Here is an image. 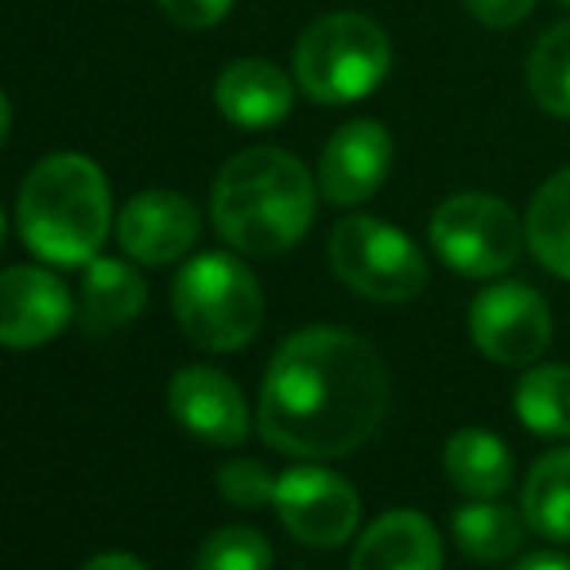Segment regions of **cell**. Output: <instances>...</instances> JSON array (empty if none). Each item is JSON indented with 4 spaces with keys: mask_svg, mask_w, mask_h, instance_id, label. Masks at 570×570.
I'll return each instance as SVG.
<instances>
[{
    "mask_svg": "<svg viewBox=\"0 0 570 570\" xmlns=\"http://www.w3.org/2000/svg\"><path fill=\"white\" fill-rule=\"evenodd\" d=\"M389 407L381 353L338 326L292 334L261 384V439L295 458H342L373 439Z\"/></svg>",
    "mask_w": 570,
    "mask_h": 570,
    "instance_id": "1",
    "label": "cell"
},
{
    "mask_svg": "<svg viewBox=\"0 0 570 570\" xmlns=\"http://www.w3.org/2000/svg\"><path fill=\"white\" fill-rule=\"evenodd\" d=\"M315 222V179L284 148H248L214 183V226L237 253L279 256Z\"/></svg>",
    "mask_w": 570,
    "mask_h": 570,
    "instance_id": "2",
    "label": "cell"
},
{
    "mask_svg": "<svg viewBox=\"0 0 570 570\" xmlns=\"http://www.w3.org/2000/svg\"><path fill=\"white\" fill-rule=\"evenodd\" d=\"M20 237L39 261L62 264H90L101 253L114 222L106 175L94 159L78 151L39 159L28 171L16 203Z\"/></svg>",
    "mask_w": 570,
    "mask_h": 570,
    "instance_id": "3",
    "label": "cell"
},
{
    "mask_svg": "<svg viewBox=\"0 0 570 570\" xmlns=\"http://www.w3.org/2000/svg\"><path fill=\"white\" fill-rule=\"evenodd\" d=\"M171 307L183 334L210 353H233L256 338L264 295L256 276L229 253H203L179 268Z\"/></svg>",
    "mask_w": 570,
    "mask_h": 570,
    "instance_id": "4",
    "label": "cell"
},
{
    "mask_svg": "<svg viewBox=\"0 0 570 570\" xmlns=\"http://www.w3.org/2000/svg\"><path fill=\"white\" fill-rule=\"evenodd\" d=\"M389 36L361 12H334L315 20L295 43V78L303 94L323 106H350L389 78Z\"/></svg>",
    "mask_w": 570,
    "mask_h": 570,
    "instance_id": "5",
    "label": "cell"
},
{
    "mask_svg": "<svg viewBox=\"0 0 570 570\" xmlns=\"http://www.w3.org/2000/svg\"><path fill=\"white\" fill-rule=\"evenodd\" d=\"M331 268L350 292L373 303H407L428 287V261L396 226L345 218L331 233Z\"/></svg>",
    "mask_w": 570,
    "mask_h": 570,
    "instance_id": "6",
    "label": "cell"
},
{
    "mask_svg": "<svg viewBox=\"0 0 570 570\" xmlns=\"http://www.w3.org/2000/svg\"><path fill=\"white\" fill-rule=\"evenodd\" d=\"M431 245L458 276L493 279L517 264L524 245V222L501 198L462 190L431 214Z\"/></svg>",
    "mask_w": 570,
    "mask_h": 570,
    "instance_id": "7",
    "label": "cell"
},
{
    "mask_svg": "<svg viewBox=\"0 0 570 570\" xmlns=\"http://www.w3.org/2000/svg\"><path fill=\"white\" fill-rule=\"evenodd\" d=\"M470 338L497 365H535L551 342V311L535 287L493 284L470 303Z\"/></svg>",
    "mask_w": 570,
    "mask_h": 570,
    "instance_id": "8",
    "label": "cell"
},
{
    "mask_svg": "<svg viewBox=\"0 0 570 570\" xmlns=\"http://www.w3.org/2000/svg\"><path fill=\"white\" fill-rule=\"evenodd\" d=\"M276 517L307 548H338L353 535L361 501L353 485L323 465H292L276 478Z\"/></svg>",
    "mask_w": 570,
    "mask_h": 570,
    "instance_id": "9",
    "label": "cell"
},
{
    "mask_svg": "<svg viewBox=\"0 0 570 570\" xmlns=\"http://www.w3.org/2000/svg\"><path fill=\"white\" fill-rule=\"evenodd\" d=\"M167 412L183 431L214 446H237L248 439V404L226 373L190 365L167 381Z\"/></svg>",
    "mask_w": 570,
    "mask_h": 570,
    "instance_id": "10",
    "label": "cell"
},
{
    "mask_svg": "<svg viewBox=\"0 0 570 570\" xmlns=\"http://www.w3.org/2000/svg\"><path fill=\"white\" fill-rule=\"evenodd\" d=\"M75 315L67 284L47 268H4L0 272V345L31 350L59 338Z\"/></svg>",
    "mask_w": 570,
    "mask_h": 570,
    "instance_id": "11",
    "label": "cell"
},
{
    "mask_svg": "<svg viewBox=\"0 0 570 570\" xmlns=\"http://www.w3.org/2000/svg\"><path fill=\"white\" fill-rule=\"evenodd\" d=\"M198 229L203 222H198L195 203L175 190H144V195L128 198L117 218L120 248L151 268L187 256L198 240Z\"/></svg>",
    "mask_w": 570,
    "mask_h": 570,
    "instance_id": "12",
    "label": "cell"
},
{
    "mask_svg": "<svg viewBox=\"0 0 570 570\" xmlns=\"http://www.w3.org/2000/svg\"><path fill=\"white\" fill-rule=\"evenodd\" d=\"M392 167V136L376 120H350L331 136L318 164V190L334 206H357L381 190Z\"/></svg>",
    "mask_w": 570,
    "mask_h": 570,
    "instance_id": "13",
    "label": "cell"
},
{
    "mask_svg": "<svg viewBox=\"0 0 570 570\" xmlns=\"http://www.w3.org/2000/svg\"><path fill=\"white\" fill-rule=\"evenodd\" d=\"M350 570H443V543L423 512L392 509L365 528Z\"/></svg>",
    "mask_w": 570,
    "mask_h": 570,
    "instance_id": "14",
    "label": "cell"
},
{
    "mask_svg": "<svg viewBox=\"0 0 570 570\" xmlns=\"http://www.w3.org/2000/svg\"><path fill=\"white\" fill-rule=\"evenodd\" d=\"M222 117L237 128H272L292 114L295 90L287 75L268 59H237L214 82Z\"/></svg>",
    "mask_w": 570,
    "mask_h": 570,
    "instance_id": "15",
    "label": "cell"
},
{
    "mask_svg": "<svg viewBox=\"0 0 570 570\" xmlns=\"http://www.w3.org/2000/svg\"><path fill=\"white\" fill-rule=\"evenodd\" d=\"M144 303H148V284L132 264L114 261V256H94L86 264L78 315L90 334L106 338V334L128 326L144 311Z\"/></svg>",
    "mask_w": 570,
    "mask_h": 570,
    "instance_id": "16",
    "label": "cell"
},
{
    "mask_svg": "<svg viewBox=\"0 0 570 570\" xmlns=\"http://www.w3.org/2000/svg\"><path fill=\"white\" fill-rule=\"evenodd\" d=\"M443 470L458 493L473 501H493L512 481V454L493 431L462 428L443 451Z\"/></svg>",
    "mask_w": 570,
    "mask_h": 570,
    "instance_id": "17",
    "label": "cell"
},
{
    "mask_svg": "<svg viewBox=\"0 0 570 570\" xmlns=\"http://www.w3.org/2000/svg\"><path fill=\"white\" fill-rule=\"evenodd\" d=\"M524 240L551 276L570 279V167L535 190L524 218Z\"/></svg>",
    "mask_w": 570,
    "mask_h": 570,
    "instance_id": "18",
    "label": "cell"
},
{
    "mask_svg": "<svg viewBox=\"0 0 570 570\" xmlns=\"http://www.w3.org/2000/svg\"><path fill=\"white\" fill-rule=\"evenodd\" d=\"M454 543L473 563H504L524 548V520L497 501H473L454 512Z\"/></svg>",
    "mask_w": 570,
    "mask_h": 570,
    "instance_id": "19",
    "label": "cell"
},
{
    "mask_svg": "<svg viewBox=\"0 0 570 570\" xmlns=\"http://www.w3.org/2000/svg\"><path fill=\"white\" fill-rule=\"evenodd\" d=\"M524 520L548 540L570 543V451H551L532 465L524 485Z\"/></svg>",
    "mask_w": 570,
    "mask_h": 570,
    "instance_id": "20",
    "label": "cell"
},
{
    "mask_svg": "<svg viewBox=\"0 0 570 570\" xmlns=\"http://www.w3.org/2000/svg\"><path fill=\"white\" fill-rule=\"evenodd\" d=\"M517 415L528 431L570 439V365H532L517 384Z\"/></svg>",
    "mask_w": 570,
    "mask_h": 570,
    "instance_id": "21",
    "label": "cell"
},
{
    "mask_svg": "<svg viewBox=\"0 0 570 570\" xmlns=\"http://www.w3.org/2000/svg\"><path fill=\"white\" fill-rule=\"evenodd\" d=\"M528 94L551 117H570V23H556L528 55Z\"/></svg>",
    "mask_w": 570,
    "mask_h": 570,
    "instance_id": "22",
    "label": "cell"
},
{
    "mask_svg": "<svg viewBox=\"0 0 570 570\" xmlns=\"http://www.w3.org/2000/svg\"><path fill=\"white\" fill-rule=\"evenodd\" d=\"M195 570H272V548L256 528L229 524L206 535L195 556Z\"/></svg>",
    "mask_w": 570,
    "mask_h": 570,
    "instance_id": "23",
    "label": "cell"
},
{
    "mask_svg": "<svg viewBox=\"0 0 570 570\" xmlns=\"http://www.w3.org/2000/svg\"><path fill=\"white\" fill-rule=\"evenodd\" d=\"M218 489L237 509H261L276 493V478L261 462H253V458H233V462L218 470Z\"/></svg>",
    "mask_w": 570,
    "mask_h": 570,
    "instance_id": "24",
    "label": "cell"
},
{
    "mask_svg": "<svg viewBox=\"0 0 570 570\" xmlns=\"http://www.w3.org/2000/svg\"><path fill=\"white\" fill-rule=\"evenodd\" d=\"M159 8L179 28H214L233 8V0H159Z\"/></svg>",
    "mask_w": 570,
    "mask_h": 570,
    "instance_id": "25",
    "label": "cell"
},
{
    "mask_svg": "<svg viewBox=\"0 0 570 570\" xmlns=\"http://www.w3.org/2000/svg\"><path fill=\"white\" fill-rule=\"evenodd\" d=\"M462 4L485 28H512V23H520L532 12L535 0H462Z\"/></svg>",
    "mask_w": 570,
    "mask_h": 570,
    "instance_id": "26",
    "label": "cell"
},
{
    "mask_svg": "<svg viewBox=\"0 0 570 570\" xmlns=\"http://www.w3.org/2000/svg\"><path fill=\"white\" fill-rule=\"evenodd\" d=\"M78 570H148V567H144L136 556H125V551H109V556L90 559V563L78 567Z\"/></svg>",
    "mask_w": 570,
    "mask_h": 570,
    "instance_id": "27",
    "label": "cell"
},
{
    "mask_svg": "<svg viewBox=\"0 0 570 570\" xmlns=\"http://www.w3.org/2000/svg\"><path fill=\"white\" fill-rule=\"evenodd\" d=\"M512 570H570V559L567 556H556V551H535V556L520 559Z\"/></svg>",
    "mask_w": 570,
    "mask_h": 570,
    "instance_id": "28",
    "label": "cell"
},
{
    "mask_svg": "<svg viewBox=\"0 0 570 570\" xmlns=\"http://www.w3.org/2000/svg\"><path fill=\"white\" fill-rule=\"evenodd\" d=\"M8 125H12V109H8V98L0 94V140L8 136Z\"/></svg>",
    "mask_w": 570,
    "mask_h": 570,
    "instance_id": "29",
    "label": "cell"
},
{
    "mask_svg": "<svg viewBox=\"0 0 570 570\" xmlns=\"http://www.w3.org/2000/svg\"><path fill=\"white\" fill-rule=\"evenodd\" d=\"M0 245H4V210H0Z\"/></svg>",
    "mask_w": 570,
    "mask_h": 570,
    "instance_id": "30",
    "label": "cell"
},
{
    "mask_svg": "<svg viewBox=\"0 0 570 570\" xmlns=\"http://www.w3.org/2000/svg\"><path fill=\"white\" fill-rule=\"evenodd\" d=\"M563 4H567V8H570V0H563Z\"/></svg>",
    "mask_w": 570,
    "mask_h": 570,
    "instance_id": "31",
    "label": "cell"
}]
</instances>
